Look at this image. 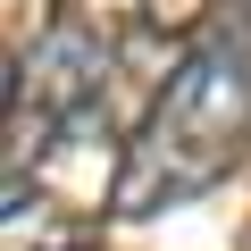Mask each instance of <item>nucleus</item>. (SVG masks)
Listing matches in <instances>:
<instances>
[{"label": "nucleus", "mask_w": 251, "mask_h": 251, "mask_svg": "<svg viewBox=\"0 0 251 251\" xmlns=\"http://www.w3.org/2000/svg\"><path fill=\"white\" fill-rule=\"evenodd\" d=\"M84 226H59L50 201H34L25 184H9V251H75Z\"/></svg>", "instance_id": "3"}, {"label": "nucleus", "mask_w": 251, "mask_h": 251, "mask_svg": "<svg viewBox=\"0 0 251 251\" xmlns=\"http://www.w3.org/2000/svg\"><path fill=\"white\" fill-rule=\"evenodd\" d=\"M109 126V50L84 25H50L9 67V184L67 143H92Z\"/></svg>", "instance_id": "2"}, {"label": "nucleus", "mask_w": 251, "mask_h": 251, "mask_svg": "<svg viewBox=\"0 0 251 251\" xmlns=\"http://www.w3.org/2000/svg\"><path fill=\"white\" fill-rule=\"evenodd\" d=\"M243 143H251V9H218L193 34V50L168 67V84L151 92L134 143L117 159L109 209L117 218L184 209L243 159Z\"/></svg>", "instance_id": "1"}]
</instances>
